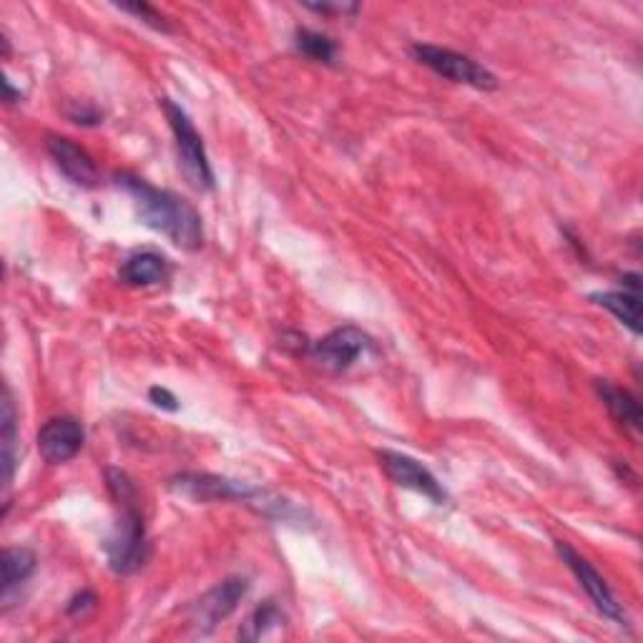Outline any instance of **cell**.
Listing matches in <instances>:
<instances>
[{"label": "cell", "instance_id": "obj_18", "mask_svg": "<svg viewBox=\"0 0 643 643\" xmlns=\"http://www.w3.org/2000/svg\"><path fill=\"white\" fill-rule=\"evenodd\" d=\"M297 51L317 63H332L338 59V45H334V41L328 39V35L310 31V28H300L297 31Z\"/></svg>", "mask_w": 643, "mask_h": 643}, {"label": "cell", "instance_id": "obj_17", "mask_svg": "<svg viewBox=\"0 0 643 643\" xmlns=\"http://www.w3.org/2000/svg\"><path fill=\"white\" fill-rule=\"evenodd\" d=\"M282 626H284V613L279 611L274 603H265V605H259V609L247 619L245 629L239 631V639L262 641L274 629H282Z\"/></svg>", "mask_w": 643, "mask_h": 643}, {"label": "cell", "instance_id": "obj_19", "mask_svg": "<svg viewBox=\"0 0 643 643\" xmlns=\"http://www.w3.org/2000/svg\"><path fill=\"white\" fill-rule=\"evenodd\" d=\"M121 11L124 13H134L136 18H142L144 23L148 25H154L156 31H164V33H169L172 31V25L166 23V18L162 13H156L152 6H146V3H128V6H118Z\"/></svg>", "mask_w": 643, "mask_h": 643}, {"label": "cell", "instance_id": "obj_3", "mask_svg": "<svg viewBox=\"0 0 643 643\" xmlns=\"http://www.w3.org/2000/svg\"><path fill=\"white\" fill-rule=\"evenodd\" d=\"M162 106L169 118V126L176 138V152H179V164L186 174V179L191 182L194 189L211 191L214 189V172L207 156V146L204 138L194 126V121L182 106H176L172 98H162Z\"/></svg>", "mask_w": 643, "mask_h": 643}, {"label": "cell", "instance_id": "obj_20", "mask_svg": "<svg viewBox=\"0 0 643 643\" xmlns=\"http://www.w3.org/2000/svg\"><path fill=\"white\" fill-rule=\"evenodd\" d=\"M69 118L79 126H98L104 114H101V111H96L93 106H71Z\"/></svg>", "mask_w": 643, "mask_h": 643}, {"label": "cell", "instance_id": "obj_2", "mask_svg": "<svg viewBox=\"0 0 643 643\" xmlns=\"http://www.w3.org/2000/svg\"><path fill=\"white\" fill-rule=\"evenodd\" d=\"M106 483L111 496L121 506V518L114 528V533L106 540L108 566L116 575H132L146 563L148 558V540L142 512L136 508L138 492L132 478L124 470L111 468L106 470Z\"/></svg>", "mask_w": 643, "mask_h": 643}, {"label": "cell", "instance_id": "obj_13", "mask_svg": "<svg viewBox=\"0 0 643 643\" xmlns=\"http://www.w3.org/2000/svg\"><path fill=\"white\" fill-rule=\"evenodd\" d=\"M595 390L603 400V405L609 407V413L616 417V421L631 431L633 435L641 433V405L639 400L633 397L629 390H623L619 385H613L609 380L595 382Z\"/></svg>", "mask_w": 643, "mask_h": 643}, {"label": "cell", "instance_id": "obj_6", "mask_svg": "<svg viewBox=\"0 0 643 643\" xmlns=\"http://www.w3.org/2000/svg\"><path fill=\"white\" fill-rule=\"evenodd\" d=\"M172 490L176 496L189 498L194 502H214V500H251L262 496L257 488L247 483H237L221 475L211 473H182L172 478Z\"/></svg>", "mask_w": 643, "mask_h": 643}, {"label": "cell", "instance_id": "obj_12", "mask_svg": "<svg viewBox=\"0 0 643 643\" xmlns=\"http://www.w3.org/2000/svg\"><path fill=\"white\" fill-rule=\"evenodd\" d=\"M121 282L128 287H154L162 284L169 277V265L156 251H142V255L128 257L124 267H121Z\"/></svg>", "mask_w": 643, "mask_h": 643}, {"label": "cell", "instance_id": "obj_21", "mask_svg": "<svg viewBox=\"0 0 643 643\" xmlns=\"http://www.w3.org/2000/svg\"><path fill=\"white\" fill-rule=\"evenodd\" d=\"M96 603H98V599H96V593H91V591H83V593H79L76 599H73L71 603H69V616H86L89 611H93L96 609Z\"/></svg>", "mask_w": 643, "mask_h": 643}, {"label": "cell", "instance_id": "obj_14", "mask_svg": "<svg viewBox=\"0 0 643 643\" xmlns=\"http://www.w3.org/2000/svg\"><path fill=\"white\" fill-rule=\"evenodd\" d=\"M0 427H3V488L8 492L13 483V475H15V465H18V455H15V447H18V409L13 403V393L6 387V395H3V415H0Z\"/></svg>", "mask_w": 643, "mask_h": 643}, {"label": "cell", "instance_id": "obj_4", "mask_svg": "<svg viewBox=\"0 0 643 643\" xmlns=\"http://www.w3.org/2000/svg\"><path fill=\"white\" fill-rule=\"evenodd\" d=\"M413 55L417 61L435 71L437 76H443L453 83H465V86H473L478 91H496L498 79L492 73L480 66L478 61H473L470 55L455 53L450 49H440V45L431 43H417L413 45Z\"/></svg>", "mask_w": 643, "mask_h": 643}, {"label": "cell", "instance_id": "obj_11", "mask_svg": "<svg viewBox=\"0 0 643 643\" xmlns=\"http://www.w3.org/2000/svg\"><path fill=\"white\" fill-rule=\"evenodd\" d=\"M49 154L53 158V164L59 166V172L66 176L71 184L81 186V189H93V186H98V169L86 148L73 144L71 138L51 136Z\"/></svg>", "mask_w": 643, "mask_h": 643}, {"label": "cell", "instance_id": "obj_10", "mask_svg": "<svg viewBox=\"0 0 643 643\" xmlns=\"http://www.w3.org/2000/svg\"><path fill=\"white\" fill-rule=\"evenodd\" d=\"M83 443H86L83 425L71 415L53 417V421L45 423L39 433L41 458L51 465H63L76 458Z\"/></svg>", "mask_w": 643, "mask_h": 643}, {"label": "cell", "instance_id": "obj_16", "mask_svg": "<svg viewBox=\"0 0 643 643\" xmlns=\"http://www.w3.org/2000/svg\"><path fill=\"white\" fill-rule=\"evenodd\" d=\"M35 553L28 548H6L3 551V601L8 605L13 591L23 585L35 571Z\"/></svg>", "mask_w": 643, "mask_h": 643}, {"label": "cell", "instance_id": "obj_1", "mask_svg": "<svg viewBox=\"0 0 643 643\" xmlns=\"http://www.w3.org/2000/svg\"><path fill=\"white\" fill-rule=\"evenodd\" d=\"M116 184L134 197L138 217L148 229L162 231L176 247L197 251L204 245L201 217L189 201L176 197L174 191L156 189L134 174H116Z\"/></svg>", "mask_w": 643, "mask_h": 643}, {"label": "cell", "instance_id": "obj_5", "mask_svg": "<svg viewBox=\"0 0 643 643\" xmlns=\"http://www.w3.org/2000/svg\"><path fill=\"white\" fill-rule=\"evenodd\" d=\"M556 551L561 556V561L571 568V573L578 578V583H581V589L589 593V599L593 601L599 613H603L605 619H611L613 623H619V626H626L629 619L626 613H623L621 603L616 601V595L609 589V583L603 581V575L595 571V568L585 561V558L573 551L571 546L563 543V540H556Z\"/></svg>", "mask_w": 643, "mask_h": 643}, {"label": "cell", "instance_id": "obj_9", "mask_svg": "<svg viewBox=\"0 0 643 643\" xmlns=\"http://www.w3.org/2000/svg\"><path fill=\"white\" fill-rule=\"evenodd\" d=\"M380 465L382 470L387 473V478L395 483L400 488L423 492L425 498H431L435 506H443L447 500L445 488L437 483L435 475L421 465L417 460L409 458V455L403 453H393V450H382L380 453Z\"/></svg>", "mask_w": 643, "mask_h": 643}, {"label": "cell", "instance_id": "obj_8", "mask_svg": "<svg viewBox=\"0 0 643 643\" xmlns=\"http://www.w3.org/2000/svg\"><path fill=\"white\" fill-rule=\"evenodd\" d=\"M370 338L357 328H340L330 332L328 338L314 342L310 348L312 360L328 372H344L365 355L370 348Z\"/></svg>", "mask_w": 643, "mask_h": 643}, {"label": "cell", "instance_id": "obj_15", "mask_svg": "<svg viewBox=\"0 0 643 643\" xmlns=\"http://www.w3.org/2000/svg\"><path fill=\"white\" fill-rule=\"evenodd\" d=\"M591 302L603 307V310H609L621 324H626L633 334H641L639 292H599L591 294Z\"/></svg>", "mask_w": 643, "mask_h": 643}, {"label": "cell", "instance_id": "obj_22", "mask_svg": "<svg viewBox=\"0 0 643 643\" xmlns=\"http://www.w3.org/2000/svg\"><path fill=\"white\" fill-rule=\"evenodd\" d=\"M148 400H152L156 407L169 409V413H176V409H179V400H176L166 387H152V390H148Z\"/></svg>", "mask_w": 643, "mask_h": 643}, {"label": "cell", "instance_id": "obj_7", "mask_svg": "<svg viewBox=\"0 0 643 643\" xmlns=\"http://www.w3.org/2000/svg\"><path fill=\"white\" fill-rule=\"evenodd\" d=\"M247 591H249V581L239 575L227 578V581L214 585L211 591L204 593L201 599L194 603V611H191L194 629H197L199 633H209L217 629V623L229 619L231 613L237 611V605L241 599H245Z\"/></svg>", "mask_w": 643, "mask_h": 643}]
</instances>
